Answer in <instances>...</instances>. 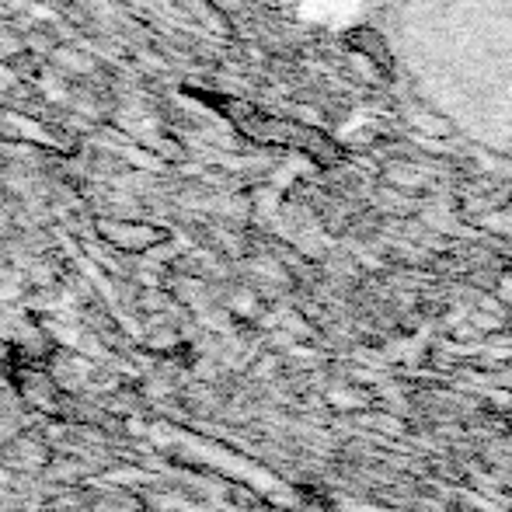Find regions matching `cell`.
Instances as JSON below:
<instances>
[{
    "label": "cell",
    "instance_id": "1",
    "mask_svg": "<svg viewBox=\"0 0 512 512\" xmlns=\"http://www.w3.org/2000/svg\"><path fill=\"white\" fill-rule=\"evenodd\" d=\"M373 32L439 129L512 164V0H377Z\"/></svg>",
    "mask_w": 512,
    "mask_h": 512
}]
</instances>
